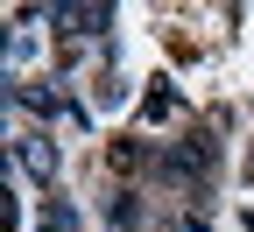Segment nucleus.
<instances>
[{
  "label": "nucleus",
  "instance_id": "3",
  "mask_svg": "<svg viewBox=\"0 0 254 232\" xmlns=\"http://www.w3.org/2000/svg\"><path fill=\"white\" fill-rule=\"evenodd\" d=\"M21 162H28V169H36L43 183L57 176V155H50V141H36V134H28V141H21Z\"/></svg>",
  "mask_w": 254,
  "mask_h": 232
},
{
  "label": "nucleus",
  "instance_id": "2",
  "mask_svg": "<svg viewBox=\"0 0 254 232\" xmlns=\"http://www.w3.org/2000/svg\"><path fill=\"white\" fill-rule=\"evenodd\" d=\"M50 21L64 28V36H106V28H113V7H71V0H64V7H50Z\"/></svg>",
  "mask_w": 254,
  "mask_h": 232
},
{
  "label": "nucleus",
  "instance_id": "1",
  "mask_svg": "<svg viewBox=\"0 0 254 232\" xmlns=\"http://www.w3.org/2000/svg\"><path fill=\"white\" fill-rule=\"evenodd\" d=\"M163 176H170V183H205V176H212V134L177 141V148L163 155Z\"/></svg>",
  "mask_w": 254,
  "mask_h": 232
},
{
  "label": "nucleus",
  "instance_id": "4",
  "mask_svg": "<svg viewBox=\"0 0 254 232\" xmlns=\"http://www.w3.org/2000/svg\"><path fill=\"white\" fill-rule=\"evenodd\" d=\"M21 106H36V113H57V92H43V85H21Z\"/></svg>",
  "mask_w": 254,
  "mask_h": 232
}]
</instances>
